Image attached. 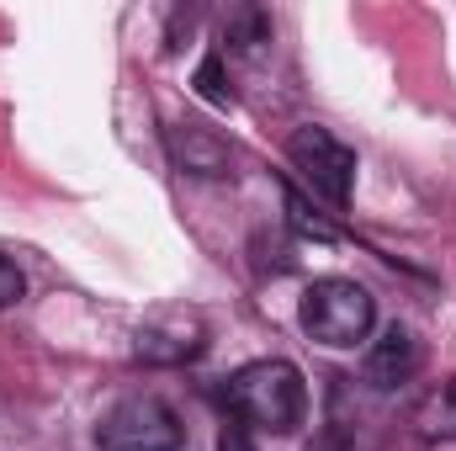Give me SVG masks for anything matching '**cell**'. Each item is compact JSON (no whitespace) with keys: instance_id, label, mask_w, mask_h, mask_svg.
I'll use <instances>...</instances> for the list:
<instances>
[{"instance_id":"obj_14","label":"cell","mask_w":456,"mask_h":451,"mask_svg":"<svg viewBox=\"0 0 456 451\" xmlns=\"http://www.w3.org/2000/svg\"><path fill=\"white\" fill-rule=\"evenodd\" d=\"M308 451H345V441H340V436H319Z\"/></svg>"},{"instance_id":"obj_8","label":"cell","mask_w":456,"mask_h":451,"mask_svg":"<svg viewBox=\"0 0 456 451\" xmlns=\"http://www.w3.org/2000/svg\"><path fill=\"white\" fill-rule=\"evenodd\" d=\"M414 425L425 441H456V377L425 393V404L414 409Z\"/></svg>"},{"instance_id":"obj_5","label":"cell","mask_w":456,"mask_h":451,"mask_svg":"<svg viewBox=\"0 0 456 451\" xmlns=\"http://www.w3.org/2000/svg\"><path fill=\"white\" fill-rule=\"evenodd\" d=\"M208 350V319L197 308H154L133 330V356L143 366H186Z\"/></svg>"},{"instance_id":"obj_2","label":"cell","mask_w":456,"mask_h":451,"mask_svg":"<svg viewBox=\"0 0 456 451\" xmlns=\"http://www.w3.org/2000/svg\"><path fill=\"white\" fill-rule=\"evenodd\" d=\"M297 324L308 330V340H319V345L350 350V345H361V340L371 335L377 303H371V292H366L361 282H350V276H324V282H314V287L303 292Z\"/></svg>"},{"instance_id":"obj_13","label":"cell","mask_w":456,"mask_h":451,"mask_svg":"<svg viewBox=\"0 0 456 451\" xmlns=\"http://www.w3.org/2000/svg\"><path fill=\"white\" fill-rule=\"evenodd\" d=\"M218 451H255V441H249V430H244V425L233 420L224 436H218Z\"/></svg>"},{"instance_id":"obj_3","label":"cell","mask_w":456,"mask_h":451,"mask_svg":"<svg viewBox=\"0 0 456 451\" xmlns=\"http://www.w3.org/2000/svg\"><path fill=\"white\" fill-rule=\"evenodd\" d=\"M96 447L102 451H181L186 447V425L181 414L154 398V393H133L112 404L96 425Z\"/></svg>"},{"instance_id":"obj_12","label":"cell","mask_w":456,"mask_h":451,"mask_svg":"<svg viewBox=\"0 0 456 451\" xmlns=\"http://www.w3.org/2000/svg\"><path fill=\"white\" fill-rule=\"evenodd\" d=\"M21 292H27L21 266H16L11 255H0V308H16V303H21Z\"/></svg>"},{"instance_id":"obj_11","label":"cell","mask_w":456,"mask_h":451,"mask_svg":"<svg viewBox=\"0 0 456 451\" xmlns=\"http://www.w3.org/2000/svg\"><path fill=\"white\" fill-rule=\"evenodd\" d=\"M287 218H292V228H297V234H308V239H324V244L335 239V228L324 224V218H319V213H314L297 192H287Z\"/></svg>"},{"instance_id":"obj_4","label":"cell","mask_w":456,"mask_h":451,"mask_svg":"<svg viewBox=\"0 0 456 451\" xmlns=\"http://www.w3.org/2000/svg\"><path fill=\"white\" fill-rule=\"evenodd\" d=\"M287 160H292V170L314 186V197H324L330 208H345V202H350V192H355V149L340 144L330 127L303 122V127L287 138Z\"/></svg>"},{"instance_id":"obj_6","label":"cell","mask_w":456,"mask_h":451,"mask_svg":"<svg viewBox=\"0 0 456 451\" xmlns=\"http://www.w3.org/2000/svg\"><path fill=\"white\" fill-rule=\"evenodd\" d=\"M419 366H425V345L414 340V330H403V324H387L382 340H371V350H366V382L382 388V393L414 382Z\"/></svg>"},{"instance_id":"obj_10","label":"cell","mask_w":456,"mask_h":451,"mask_svg":"<svg viewBox=\"0 0 456 451\" xmlns=\"http://www.w3.org/2000/svg\"><path fill=\"white\" fill-rule=\"evenodd\" d=\"M197 91H202V102H213V107H233V86H228V75H224V53H208V59L197 64Z\"/></svg>"},{"instance_id":"obj_7","label":"cell","mask_w":456,"mask_h":451,"mask_svg":"<svg viewBox=\"0 0 456 451\" xmlns=\"http://www.w3.org/2000/svg\"><path fill=\"white\" fill-rule=\"evenodd\" d=\"M170 154H175V165L186 176H228V165H233V149L202 122L170 127Z\"/></svg>"},{"instance_id":"obj_1","label":"cell","mask_w":456,"mask_h":451,"mask_svg":"<svg viewBox=\"0 0 456 451\" xmlns=\"http://www.w3.org/2000/svg\"><path fill=\"white\" fill-rule=\"evenodd\" d=\"M228 409L239 414V425H255V430H271V436H292L308 414V388H303V372L292 361H249L228 377Z\"/></svg>"},{"instance_id":"obj_9","label":"cell","mask_w":456,"mask_h":451,"mask_svg":"<svg viewBox=\"0 0 456 451\" xmlns=\"http://www.w3.org/2000/svg\"><path fill=\"white\" fill-rule=\"evenodd\" d=\"M228 43L244 53H260V43H271V21L260 11H233L228 16Z\"/></svg>"}]
</instances>
